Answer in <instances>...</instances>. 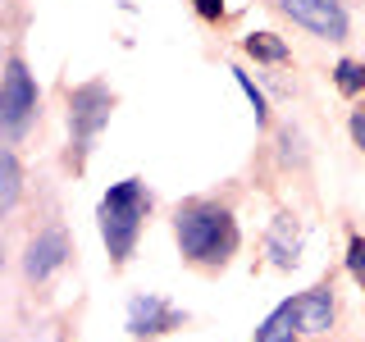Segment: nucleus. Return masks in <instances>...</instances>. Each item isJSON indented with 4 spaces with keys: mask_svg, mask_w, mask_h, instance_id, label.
I'll return each instance as SVG.
<instances>
[{
    "mask_svg": "<svg viewBox=\"0 0 365 342\" xmlns=\"http://www.w3.org/2000/svg\"><path fill=\"white\" fill-rule=\"evenodd\" d=\"M174 233H178V247L192 265H205V269H220L233 260L237 251V219L215 201H187L178 205L174 214Z\"/></svg>",
    "mask_w": 365,
    "mask_h": 342,
    "instance_id": "obj_1",
    "label": "nucleus"
},
{
    "mask_svg": "<svg viewBox=\"0 0 365 342\" xmlns=\"http://www.w3.org/2000/svg\"><path fill=\"white\" fill-rule=\"evenodd\" d=\"M334 73H338V87L347 91V96H351V91H361V87H365V68H361L356 60H342V64L334 68Z\"/></svg>",
    "mask_w": 365,
    "mask_h": 342,
    "instance_id": "obj_14",
    "label": "nucleus"
},
{
    "mask_svg": "<svg viewBox=\"0 0 365 342\" xmlns=\"http://www.w3.org/2000/svg\"><path fill=\"white\" fill-rule=\"evenodd\" d=\"M178 324H182V311H174L165 296H155V292L133 296V306H128V333L155 338V333H169V328H178Z\"/></svg>",
    "mask_w": 365,
    "mask_h": 342,
    "instance_id": "obj_6",
    "label": "nucleus"
},
{
    "mask_svg": "<svg viewBox=\"0 0 365 342\" xmlns=\"http://www.w3.org/2000/svg\"><path fill=\"white\" fill-rule=\"evenodd\" d=\"M279 5L292 23H302L315 37H329V41L347 37V9H342V0H279Z\"/></svg>",
    "mask_w": 365,
    "mask_h": 342,
    "instance_id": "obj_5",
    "label": "nucleus"
},
{
    "mask_svg": "<svg viewBox=\"0 0 365 342\" xmlns=\"http://www.w3.org/2000/svg\"><path fill=\"white\" fill-rule=\"evenodd\" d=\"M64 260H68V237H64V228H46V233L32 237L28 256H23V269H28L32 283H41V279H51V274L60 269Z\"/></svg>",
    "mask_w": 365,
    "mask_h": 342,
    "instance_id": "obj_7",
    "label": "nucleus"
},
{
    "mask_svg": "<svg viewBox=\"0 0 365 342\" xmlns=\"http://www.w3.org/2000/svg\"><path fill=\"white\" fill-rule=\"evenodd\" d=\"M197 14L201 19H220L224 14V0H197Z\"/></svg>",
    "mask_w": 365,
    "mask_h": 342,
    "instance_id": "obj_16",
    "label": "nucleus"
},
{
    "mask_svg": "<svg viewBox=\"0 0 365 342\" xmlns=\"http://www.w3.org/2000/svg\"><path fill=\"white\" fill-rule=\"evenodd\" d=\"M19 187H23V178H19V160H14V151H0V210H14L19 205Z\"/></svg>",
    "mask_w": 365,
    "mask_h": 342,
    "instance_id": "obj_11",
    "label": "nucleus"
},
{
    "mask_svg": "<svg viewBox=\"0 0 365 342\" xmlns=\"http://www.w3.org/2000/svg\"><path fill=\"white\" fill-rule=\"evenodd\" d=\"M146 214H151V192L142 187V178H123L106 192V201H101V237H106L114 265H123L133 256Z\"/></svg>",
    "mask_w": 365,
    "mask_h": 342,
    "instance_id": "obj_2",
    "label": "nucleus"
},
{
    "mask_svg": "<svg viewBox=\"0 0 365 342\" xmlns=\"http://www.w3.org/2000/svg\"><path fill=\"white\" fill-rule=\"evenodd\" d=\"M347 269H351V279L365 288V237H351V247H347Z\"/></svg>",
    "mask_w": 365,
    "mask_h": 342,
    "instance_id": "obj_15",
    "label": "nucleus"
},
{
    "mask_svg": "<svg viewBox=\"0 0 365 342\" xmlns=\"http://www.w3.org/2000/svg\"><path fill=\"white\" fill-rule=\"evenodd\" d=\"M297 324H302V333H329V324H334V296L329 288H311L297 296Z\"/></svg>",
    "mask_w": 365,
    "mask_h": 342,
    "instance_id": "obj_9",
    "label": "nucleus"
},
{
    "mask_svg": "<svg viewBox=\"0 0 365 342\" xmlns=\"http://www.w3.org/2000/svg\"><path fill=\"white\" fill-rule=\"evenodd\" d=\"M265 251L279 269H292L297 260H302V224H297V214H279V219L269 224Z\"/></svg>",
    "mask_w": 365,
    "mask_h": 342,
    "instance_id": "obj_8",
    "label": "nucleus"
},
{
    "mask_svg": "<svg viewBox=\"0 0 365 342\" xmlns=\"http://www.w3.org/2000/svg\"><path fill=\"white\" fill-rule=\"evenodd\" d=\"M32 114H37V83H32L28 64L14 55L5 64V83H0V123H5L9 137H23Z\"/></svg>",
    "mask_w": 365,
    "mask_h": 342,
    "instance_id": "obj_3",
    "label": "nucleus"
},
{
    "mask_svg": "<svg viewBox=\"0 0 365 342\" xmlns=\"http://www.w3.org/2000/svg\"><path fill=\"white\" fill-rule=\"evenodd\" d=\"M351 137H356V146H365V110L351 114Z\"/></svg>",
    "mask_w": 365,
    "mask_h": 342,
    "instance_id": "obj_17",
    "label": "nucleus"
},
{
    "mask_svg": "<svg viewBox=\"0 0 365 342\" xmlns=\"http://www.w3.org/2000/svg\"><path fill=\"white\" fill-rule=\"evenodd\" d=\"M110 110H114V96L106 91V83H87L68 96V128H73L78 151H91V142L110 123Z\"/></svg>",
    "mask_w": 365,
    "mask_h": 342,
    "instance_id": "obj_4",
    "label": "nucleus"
},
{
    "mask_svg": "<svg viewBox=\"0 0 365 342\" xmlns=\"http://www.w3.org/2000/svg\"><path fill=\"white\" fill-rule=\"evenodd\" d=\"M228 73H233V78H237V87H242V91H247V100H251V110H256V123H265V114H269V110H265V91H260L256 83H251V78L242 73V68H228Z\"/></svg>",
    "mask_w": 365,
    "mask_h": 342,
    "instance_id": "obj_13",
    "label": "nucleus"
},
{
    "mask_svg": "<svg viewBox=\"0 0 365 342\" xmlns=\"http://www.w3.org/2000/svg\"><path fill=\"white\" fill-rule=\"evenodd\" d=\"M297 328H302V324H297V306L288 301V306H279V311L256 328V342H292Z\"/></svg>",
    "mask_w": 365,
    "mask_h": 342,
    "instance_id": "obj_10",
    "label": "nucleus"
},
{
    "mask_svg": "<svg viewBox=\"0 0 365 342\" xmlns=\"http://www.w3.org/2000/svg\"><path fill=\"white\" fill-rule=\"evenodd\" d=\"M247 55H256V60H269V64H279V60H288V46H283L274 32H251L247 37Z\"/></svg>",
    "mask_w": 365,
    "mask_h": 342,
    "instance_id": "obj_12",
    "label": "nucleus"
}]
</instances>
